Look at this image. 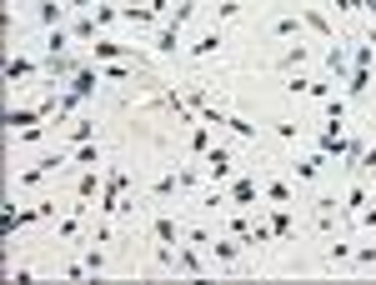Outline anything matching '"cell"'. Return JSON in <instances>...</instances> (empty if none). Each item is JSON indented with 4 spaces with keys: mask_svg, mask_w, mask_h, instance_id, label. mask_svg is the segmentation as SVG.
Returning a JSON list of instances; mask_svg holds the SVG:
<instances>
[{
    "mask_svg": "<svg viewBox=\"0 0 376 285\" xmlns=\"http://www.w3.org/2000/svg\"><path fill=\"white\" fill-rule=\"evenodd\" d=\"M361 170H366V175H376V145H366V150H361Z\"/></svg>",
    "mask_w": 376,
    "mask_h": 285,
    "instance_id": "74e56055",
    "label": "cell"
},
{
    "mask_svg": "<svg viewBox=\"0 0 376 285\" xmlns=\"http://www.w3.org/2000/svg\"><path fill=\"white\" fill-rule=\"evenodd\" d=\"M151 235L161 240V246H176V240H186V226L176 221V215H156V221H151Z\"/></svg>",
    "mask_w": 376,
    "mask_h": 285,
    "instance_id": "52a82bcc",
    "label": "cell"
},
{
    "mask_svg": "<svg viewBox=\"0 0 376 285\" xmlns=\"http://www.w3.org/2000/svg\"><path fill=\"white\" fill-rule=\"evenodd\" d=\"M266 221H271V230H276V240H291V230H296L291 226V205H271Z\"/></svg>",
    "mask_w": 376,
    "mask_h": 285,
    "instance_id": "7c38bea8",
    "label": "cell"
},
{
    "mask_svg": "<svg viewBox=\"0 0 376 285\" xmlns=\"http://www.w3.org/2000/svg\"><path fill=\"white\" fill-rule=\"evenodd\" d=\"M216 50H221V30H206L196 46H191V55H216Z\"/></svg>",
    "mask_w": 376,
    "mask_h": 285,
    "instance_id": "4316f807",
    "label": "cell"
},
{
    "mask_svg": "<svg viewBox=\"0 0 376 285\" xmlns=\"http://www.w3.org/2000/svg\"><path fill=\"white\" fill-rule=\"evenodd\" d=\"M316 150H321L326 160H331V156H341V150H346V136H341V125H326L321 136H316Z\"/></svg>",
    "mask_w": 376,
    "mask_h": 285,
    "instance_id": "ba28073f",
    "label": "cell"
},
{
    "mask_svg": "<svg viewBox=\"0 0 376 285\" xmlns=\"http://www.w3.org/2000/svg\"><path fill=\"white\" fill-rule=\"evenodd\" d=\"M176 270H181V275H206V266H201L196 250H176Z\"/></svg>",
    "mask_w": 376,
    "mask_h": 285,
    "instance_id": "ffe728a7",
    "label": "cell"
},
{
    "mask_svg": "<svg viewBox=\"0 0 376 285\" xmlns=\"http://www.w3.org/2000/svg\"><path fill=\"white\" fill-rule=\"evenodd\" d=\"M71 35H75V40H96V15L75 20V26H71Z\"/></svg>",
    "mask_w": 376,
    "mask_h": 285,
    "instance_id": "1f68e13d",
    "label": "cell"
},
{
    "mask_svg": "<svg viewBox=\"0 0 376 285\" xmlns=\"http://www.w3.org/2000/svg\"><path fill=\"white\" fill-rule=\"evenodd\" d=\"M301 30H306V20H296V15H281V20H276V35H281V40H291V35L301 40Z\"/></svg>",
    "mask_w": 376,
    "mask_h": 285,
    "instance_id": "484cf974",
    "label": "cell"
},
{
    "mask_svg": "<svg viewBox=\"0 0 376 285\" xmlns=\"http://www.w3.org/2000/svg\"><path fill=\"white\" fill-rule=\"evenodd\" d=\"M66 160H71V150H55V156L35 160L30 170H20V175H15V185H40L46 175H60V165H66Z\"/></svg>",
    "mask_w": 376,
    "mask_h": 285,
    "instance_id": "7a4b0ae2",
    "label": "cell"
},
{
    "mask_svg": "<svg viewBox=\"0 0 376 285\" xmlns=\"http://www.w3.org/2000/svg\"><path fill=\"white\" fill-rule=\"evenodd\" d=\"M125 6H145V0H125Z\"/></svg>",
    "mask_w": 376,
    "mask_h": 285,
    "instance_id": "7bdbcfd3",
    "label": "cell"
},
{
    "mask_svg": "<svg viewBox=\"0 0 376 285\" xmlns=\"http://www.w3.org/2000/svg\"><path fill=\"white\" fill-rule=\"evenodd\" d=\"M125 190H131V175H125V170H111L106 185H100V215H120V210H125Z\"/></svg>",
    "mask_w": 376,
    "mask_h": 285,
    "instance_id": "6da1fadb",
    "label": "cell"
},
{
    "mask_svg": "<svg viewBox=\"0 0 376 285\" xmlns=\"http://www.w3.org/2000/svg\"><path fill=\"white\" fill-rule=\"evenodd\" d=\"M30 75H40V65H35V60H26V55H10V60H6V85L30 80Z\"/></svg>",
    "mask_w": 376,
    "mask_h": 285,
    "instance_id": "30bf717a",
    "label": "cell"
},
{
    "mask_svg": "<svg viewBox=\"0 0 376 285\" xmlns=\"http://www.w3.org/2000/svg\"><path fill=\"white\" fill-rule=\"evenodd\" d=\"M366 195H371V190H366L361 181H357V185H351L346 195H341V215H346V221H351V215H361V205H366Z\"/></svg>",
    "mask_w": 376,
    "mask_h": 285,
    "instance_id": "8fae6325",
    "label": "cell"
},
{
    "mask_svg": "<svg viewBox=\"0 0 376 285\" xmlns=\"http://www.w3.org/2000/svg\"><path fill=\"white\" fill-rule=\"evenodd\" d=\"M296 130H301L296 120H281V125H276V136H281V140H296Z\"/></svg>",
    "mask_w": 376,
    "mask_h": 285,
    "instance_id": "f35d334b",
    "label": "cell"
},
{
    "mask_svg": "<svg viewBox=\"0 0 376 285\" xmlns=\"http://www.w3.org/2000/svg\"><path fill=\"white\" fill-rule=\"evenodd\" d=\"M321 165H326V156H321V150H316V156H306V160L296 165V181H316V175H321Z\"/></svg>",
    "mask_w": 376,
    "mask_h": 285,
    "instance_id": "7402d4cb",
    "label": "cell"
},
{
    "mask_svg": "<svg viewBox=\"0 0 376 285\" xmlns=\"http://www.w3.org/2000/svg\"><path fill=\"white\" fill-rule=\"evenodd\" d=\"M301 60H306V46H291V50L281 55V65H286V71H296V65H301Z\"/></svg>",
    "mask_w": 376,
    "mask_h": 285,
    "instance_id": "d590c367",
    "label": "cell"
},
{
    "mask_svg": "<svg viewBox=\"0 0 376 285\" xmlns=\"http://www.w3.org/2000/svg\"><path fill=\"white\" fill-rule=\"evenodd\" d=\"M96 60H125V65H141L136 46H120V40H96Z\"/></svg>",
    "mask_w": 376,
    "mask_h": 285,
    "instance_id": "5b68a950",
    "label": "cell"
},
{
    "mask_svg": "<svg viewBox=\"0 0 376 285\" xmlns=\"http://www.w3.org/2000/svg\"><path fill=\"white\" fill-rule=\"evenodd\" d=\"M226 130H236V136H246V140L256 136V125H251V120H241V116H231V120H226Z\"/></svg>",
    "mask_w": 376,
    "mask_h": 285,
    "instance_id": "e575fe53",
    "label": "cell"
},
{
    "mask_svg": "<svg viewBox=\"0 0 376 285\" xmlns=\"http://www.w3.org/2000/svg\"><path fill=\"white\" fill-rule=\"evenodd\" d=\"M71 40H75L71 30H55V26H51V40H46V46H51V55H66V46H71Z\"/></svg>",
    "mask_w": 376,
    "mask_h": 285,
    "instance_id": "f546056e",
    "label": "cell"
},
{
    "mask_svg": "<svg viewBox=\"0 0 376 285\" xmlns=\"http://www.w3.org/2000/svg\"><path fill=\"white\" fill-rule=\"evenodd\" d=\"M361 6H366V10H371V15H376V0H361Z\"/></svg>",
    "mask_w": 376,
    "mask_h": 285,
    "instance_id": "60d3db41",
    "label": "cell"
},
{
    "mask_svg": "<svg viewBox=\"0 0 376 285\" xmlns=\"http://www.w3.org/2000/svg\"><path fill=\"white\" fill-rule=\"evenodd\" d=\"M176 190H186V181H181V170H165L161 181H156V201H165V195H176Z\"/></svg>",
    "mask_w": 376,
    "mask_h": 285,
    "instance_id": "d6986e66",
    "label": "cell"
},
{
    "mask_svg": "<svg viewBox=\"0 0 376 285\" xmlns=\"http://www.w3.org/2000/svg\"><path fill=\"white\" fill-rule=\"evenodd\" d=\"M326 71L337 75V85H346V75H351V60H346V46H337V40H331V50H326Z\"/></svg>",
    "mask_w": 376,
    "mask_h": 285,
    "instance_id": "9c48e42d",
    "label": "cell"
},
{
    "mask_svg": "<svg viewBox=\"0 0 376 285\" xmlns=\"http://www.w3.org/2000/svg\"><path fill=\"white\" fill-rule=\"evenodd\" d=\"M71 160L75 165H100V150L96 145H71Z\"/></svg>",
    "mask_w": 376,
    "mask_h": 285,
    "instance_id": "f1b7e54d",
    "label": "cell"
},
{
    "mask_svg": "<svg viewBox=\"0 0 376 285\" xmlns=\"http://www.w3.org/2000/svg\"><path fill=\"white\" fill-rule=\"evenodd\" d=\"M256 181H251V175H236L231 185H226V201H231V210H241V205H256Z\"/></svg>",
    "mask_w": 376,
    "mask_h": 285,
    "instance_id": "277c9868",
    "label": "cell"
},
{
    "mask_svg": "<svg viewBox=\"0 0 376 285\" xmlns=\"http://www.w3.org/2000/svg\"><path fill=\"white\" fill-rule=\"evenodd\" d=\"M266 201H271V205H291L296 195H291V185H286V181H271V185H266Z\"/></svg>",
    "mask_w": 376,
    "mask_h": 285,
    "instance_id": "603a6c76",
    "label": "cell"
},
{
    "mask_svg": "<svg viewBox=\"0 0 376 285\" xmlns=\"http://www.w3.org/2000/svg\"><path fill=\"white\" fill-rule=\"evenodd\" d=\"M120 20H131V26H151V20H161L151 6H120Z\"/></svg>",
    "mask_w": 376,
    "mask_h": 285,
    "instance_id": "ac0fdd59",
    "label": "cell"
},
{
    "mask_svg": "<svg viewBox=\"0 0 376 285\" xmlns=\"http://www.w3.org/2000/svg\"><path fill=\"white\" fill-rule=\"evenodd\" d=\"M301 20H306V30H316L321 40H337V30H331V20L321 10H301Z\"/></svg>",
    "mask_w": 376,
    "mask_h": 285,
    "instance_id": "2e32d148",
    "label": "cell"
},
{
    "mask_svg": "<svg viewBox=\"0 0 376 285\" xmlns=\"http://www.w3.org/2000/svg\"><path fill=\"white\" fill-rule=\"evenodd\" d=\"M361 226H371V230H376V205H371V210H361Z\"/></svg>",
    "mask_w": 376,
    "mask_h": 285,
    "instance_id": "ab89813d",
    "label": "cell"
},
{
    "mask_svg": "<svg viewBox=\"0 0 376 285\" xmlns=\"http://www.w3.org/2000/svg\"><path fill=\"white\" fill-rule=\"evenodd\" d=\"M366 85H371V71L351 65V75H346V100H361V95H366Z\"/></svg>",
    "mask_w": 376,
    "mask_h": 285,
    "instance_id": "4fadbf2b",
    "label": "cell"
},
{
    "mask_svg": "<svg viewBox=\"0 0 376 285\" xmlns=\"http://www.w3.org/2000/svg\"><path fill=\"white\" fill-rule=\"evenodd\" d=\"M176 46H181V26H165L161 40H156V50H161V55H176Z\"/></svg>",
    "mask_w": 376,
    "mask_h": 285,
    "instance_id": "d4e9b609",
    "label": "cell"
},
{
    "mask_svg": "<svg viewBox=\"0 0 376 285\" xmlns=\"http://www.w3.org/2000/svg\"><path fill=\"white\" fill-rule=\"evenodd\" d=\"M66 6H91V0H66Z\"/></svg>",
    "mask_w": 376,
    "mask_h": 285,
    "instance_id": "b9f144b4",
    "label": "cell"
},
{
    "mask_svg": "<svg viewBox=\"0 0 376 285\" xmlns=\"http://www.w3.org/2000/svg\"><path fill=\"white\" fill-rule=\"evenodd\" d=\"M96 190H100V175H96V165H86V170H80V181H75V201H91Z\"/></svg>",
    "mask_w": 376,
    "mask_h": 285,
    "instance_id": "9a60e30c",
    "label": "cell"
},
{
    "mask_svg": "<svg viewBox=\"0 0 376 285\" xmlns=\"http://www.w3.org/2000/svg\"><path fill=\"white\" fill-rule=\"evenodd\" d=\"M80 266H86L91 275H100V270H106V255H100V250L91 246V250H86V260H80Z\"/></svg>",
    "mask_w": 376,
    "mask_h": 285,
    "instance_id": "d6a6232c",
    "label": "cell"
},
{
    "mask_svg": "<svg viewBox=\"0 0 376 285\" xmlns=\"http://www.w3.org/2000/svg\"><path fill=\"white\" fill-rule=\"evenodd\" d=\"M91 136H96V120H75L71 125V145H91Z\"/></svg>",
    "mask_w": 376,
    "mask_h": 285,
    "instance_id": "83f0119b",
    "label": "cell"
},
{
    "mask_svg": "<svg viewBox=\"0 0 376 285\" xmlns=\"http://www.w3.org/2000/svg\"><path fill=\"white\" fill-rule=\"evenodd\" d=\"M75 71H80V60H75L71 50H66V55H46V60H40V75H46L51 85H60V80H71Z\"/></svg>",
    "mask_w": 376,
    "mask_h": 285,
    "instance_id": "3957f363",
    "label": "cell"
},
{
    "mask_svg": "<svg viewBox=\"0 0 376 285\" xmlns=\"http://www.w3.org/2000/svg\"><path fill=\"white\" fill-rule=\"evenodd\" d=\"M351 65H361V71H371V40H366V46H357V55H351Z\"/></svg>",
    "mask_w": 376,
    "mask_h": 285,
    "instance_id": "8d00e7d4",
    "label": "cell"
},
{
    "mask_svg": "<svg viewBox=\"0 0 376 285\" xmlns=\"http://www.w3.org/2000/svg\"><path fill=\"white\" fill-rule=\"evenodd\" d=\"M206 175H211V181H226V175H231L236 170V160H231V150H221V145H211V150H206Z\"/></svg>",
    "mask_w": 376,
    "mask_h": 285,
    "instance_id": "8992f818",
    "label": "cell"
},
{
    "mask_svg": "<svg viewBox=\"0 0 376 285\" xmlns=\"http://www.w3.org/2000/svg\"><path fill=\"white\" fill-rule=\"evenodd\" d=\"M35 15H40V26H55V20L66 15V6H60V0H35Z\"/></svg>",
    "mask_w": 376,
    "mask_h": 285,
    "instance_id": "44dd1931",
    "label": "cell"
},
{
    "mask_svg": "<svg viewBox=\"0 0 376 285\" xmlns=\"http://www.w3.org/2000/svg\"><path fill=\"white\" fill-rule=\"evenodd\" d=\"M341 120H346V100L331 95V100H326V125H341Z\"/></svg>",
    "mask_w": 376,
    "mask_h": 285,
    "instance_id": "4dcf8cb0",
    "label": "cell"
},
{
    "mask_svg": "<svg viewBox=\"0 0 376 285\" xmlns=\"http://www.w3.org/2000/svg\"><path fill=\"white\" fill-rule=\"evenodd\" d=\"M361 150H366V140H361V136H346V150H341V165H346V170H361Z\"/></svg>",
    "mask_w": 376,
    "mask_h": 285,
    "instance_id": "e0dca14e",
    "label": "cell"
},
{
    "mask_svg": "<svg viewBox=\"0 0 376 285\" xmlns=\"http://www.w3.org/2000/svg\"><path fill=\"white\" fill-rule=\"evenodd\" d=\"M111 20H120V6H100L96 0V26H111Z\"/></svg>",
    "mask_w": 376,
    "mask_h": 285,
    "instance_id": "836d02e7",
    "label": "cell"
},
{
    "mask_svg": "<svg viewBox=\"0 0 376 285\" xmlns=\"http://www.w3.org/2000/svg\"><path fill=\"white\" fill-rule=\"evenodd\" d=\"M206 150H211V125L201 120V125L191 130V156H206Z\"/></svg>",
    "mask_w": 376,
    "mask_h": 285,
    "instance_id": "cb8c5ba5",
    "label": "cell"
},
{
    "mask_svg": "<svg viewBox=\"0 0 376 285\" xmlns=\"http://www.w3.org/2000/svg\"><path fill=\"white\" fill-rule=\"evenodd\" d=\"M211 255L221 260V266H231V260L241 255V240H236V235H226V240H211Z\"/></svg>",
    "mask_w": 376,
    "mask_h": 285,
    "instance_id": "5bb4252c",
    "label": "cell"
}]
</instances>
